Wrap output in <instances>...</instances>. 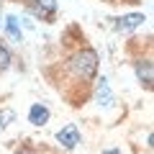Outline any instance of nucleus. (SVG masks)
I'll use <instances>...</instances> for the list:
<instances>
[{"label":"nucleus","instance_id":"nucleus-1","mask_svg":"<svg viewBox=\"0 0 154 154\" xmlns=\"http://www.w3.org/2000/svg\"><path fill=\"white\" fill-rule=\"evenodd\" d=\"M98 51L90 49V46H82V49H77L75 54L67 59V67L75 72L77 80H82V82H93L95 75H98Z\"/></svg>","mask_w":154,"mask_h":154},{"label":"nucleus","instance_id":"nucleus-8","mask_svg":"<svg viewBox=\"0 0 154 154\" xmlns=\"http://www.w3.org/2000/svg\"><path fill=\"white\" fill-rule=\"evenodd\" d=\"M3 28H5V33L11 36V41H16V44H21V41H23V28H21V21H18L16 16H5Z\"/></svg>","mask_w":154,"mask_h":154},{"label":"nucleus","instance_id":"nucleus-10","mask_svg":"<svg viewBox=\"0 0 154 154\" xmlns=\"http://www.w3.org/2000/svg\"><path fill=\"white\" fill-rule=\"evenodd\" d=\"M13 121H16V110H11V108H0V128L11 126Z\"/></svg>","mask_w":154,"mask_h":154},{"label":"nucleus","instance_id":"nucleus-5","mask_svg":"<svg viewBox=\"0 0 154 154\" xmlns=\"http://www.w3.org/2000/svg\"><path fill=\"white\" fill-rule=\"evenodd\" d=\"M57 141H59L64 149H75L77 144H80V128H77L75 123H67V126H62L59 131H57Z\"/></svg>","mask_w":154,"mask_h":154},{"label":"nucleus","instance_id":"nucleus-4","mask_svg":"<svg viewBox=\"0 0 154 154\" xmlns=\"http://www.w3.org/2000/svg\"><path fill=\"white\" fill-rule=\"evenodd\" d=\"M93 100H95L98 105H110V103H113V90H110L108 77H98V80H95Z\"/></svg>","mask_w":154,"mask_h":154},{"label":"nucleus","instance_id":"nucleus-7","mask_svg":"<svg viewBox=\"0 0 154 154\" xmlns=\"http://www.w3.org/2000/svg\"><path fill=\"white\" fill-rule=\"evenodd\" d=\"M49 118H51V110L44 103H31V108H28V123L31 126H44V123H49Z\"/></svg>","mask_w":154,"mask_h":154},{"label":"nucleus","instance_id":"nucleus-3","mask_svg":"<svg viewBox=\"0 0 154 154\" xmlns=\"http://www.w3.org/2000/svg\"><path fill=\"white\" fill-rule=\"evenodd\" d=\"M134 72H136V80L144 85V88H152V80H154V67L149 57H141V59L134 62Z\"/></svg>","mask_w":154,"mask_h":154},{"label":"nucleus","instance_id":"nucleus-12","mask_svg":"<svg viewBox=\"0 0 154 154\" xmlns=\"http://www.w3.org/2000/svg\"><path fill=\"white\" fill-rule=\"evenodd\" d=\"M16 154H33V152H31V149H28V146H21V149H18Z\"/></svg>","mask_w":154,"mask_h":154},{"label":"nucleus","instance_id":"nucleus-2","mask_svg":"<svg viewBox=\"0 0 154 154\" xmlns=\"http://www.w3.org/2000/svg\"><path fill=\"white\" fill-rule=\"evenodd\" d=\"M26 3H28V11H31L38 21L51 23L57 18V8H59L57 0H26Z\"/></svg>","mask_w":154,"mask_h":154},{"label":"nucleus","instance_id":"nucleus-11","mask_svg":"<svg viewBox=\"0 0 154 154\" xmlns=\"http://www.w3.org/2000/svg\"><path fill=\"white\" fill-rule=\"evenodd\" d=\"M100 154H121V149H118V146H110V149H103Z\"/></svg>","mask_w":154,"mask_h":154},{"label":"nucleus","instance_id":"nucleus-6","mask_svg":"<svg viewBox=\"0 0 154 154\" xmlns=\"http://www.w3.org/2000/svg\"><path fill=\"white\" fill-rule=\"evenodd\" d=\"M146 21V16L144 13H126V16H121V18H116V31H121V33H128V31H134V28H139L141 23Z\"/></svg>","mask_w":154,"mask_h":154},{"label":"nucleus","instance_id":"nucleus-9","mask_svg":"<svg viewBox=\"0 0 154 154\" xmlns=\"http://www.w3.org/2000/svg\"><path fill=\"white\" fill-rule=\"evenodd\" d=\"M11 62H13V54H11V49H8L3 41H0V72H5L8 67H11Z\"/></svg>","mask_w":154,"mask_h":154}]
</instances>
